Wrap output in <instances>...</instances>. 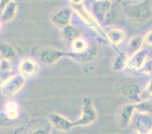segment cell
<instances>
[{
	"mask_svg": "<svg viewBox=\"0 0 152 134\" xmlns=\"http://www.w3.org/2000/svg\"><path fill=\"white\" fill-rule=\"evenodd\" d=\"M136 112V111H135ZM133 124L137 133L149 134L152 130V115L136 112L133 117Z\"/></svg>",
	"mask_w": 152,
	"mask_h": 134,
	"instance_id": "6",
	"label": "cell"
},
{
	"mask_svg": "<svg viewBox=\"0 0 152 134\" xmlns=\"http://www.w3.org/2000/svg\"><path fill=\"white\" fill-rule=\"evenodd\" d=\"M107 40L114 46H117L122 43L126 38L124 30L119 28H113L106 32Z\"/></svg>",
	"mask_w": 152,
	"mask_h": 134,
	"instance_id": "14",
	"label": "cell"
},
{
	"mask_svg": "<svg viewBox=\"0 0 152 134\" xmlns=\"http://www.w3.org/2000/svg\"><path fill=\"white\" fill-rule=\"evenodd\" d=\"M96 55H97V51L95 50V49H89V50L87 49L86 52L79 54L74 53V52L67 54V56H70L75 60L83 62H89V61L92 60L96 57Z\"/></svg>",
	"mask_w": 152,
	"mask_h": 134,
	"instance_id": "18",
	"label": "cell"
},
{
	"mask_svg": "<svg viewBox=\"0 0 152 134\" xmlns=\"http://www.w3.org/2000/svg\"><path fill=\"white\" fill-rule=\"evenodd\" d=\"M72 12H72L71 9H68V8L62 9L58 11L52 16V23L55 26H57L60 28H64L66 26L70 24L72 18Z\"/></svg>",
	"mask_w": 152,
	"mask_h": 134,
	"instance_id": "12",
	"label": "cell"
},
{
	"mask_svg": "<svg viewBox=\"0 0 152 134\" xmlns=\"http://www.w3.org/2000/svg\"><path fill=\"white\" fill-rule=\"evenodd\" d=\"M143 44V38L139 37V36L132 37L127 44L126 54L127 57L129 58L130 56H133L134 54L139 52V50H141L142 49Z\"/></svg>",
	"mask_w": 152,
	"mask_h": 134,
	"instance_id": "16",
	"label": "cell"
},
{
	"mask_svg": "<svg viewBox=\"0 0 152 134\" xmlns=\"http://www.w3.org/2000/svg\"><path fill=\"white\" fill-rule=\"evenodd\" d=\"M0 71H1V83L6 81L12 76V67L11 64V61L6 60V59H1L0 63Z\"/></svg>",
	"mask_w": 152,
	"mask_h": 134,
	"instance_id": "21",
	"label": "cell"
},
{
	"mask_svg": "<svg viewBox=\"0 0 152 134\" xmlns=\"http://www.w3.org/2000/svg\"><path fill=\"white\" fill-rule=\"evenodd\" d=\"M128 59L126 55L124 53L119 54L113 64V69L116 71H121L128 66Z\"/></svg>",
	"mask_w": 152,
	"mask_h": 134,
	"instance_id": "24",
	"label": "cell"
},
{
	"mask_svg": "<svg viewBox=\"0 0 152 134\" xmlns=\"http://www.w3.org/2000/svg\"><path fill=\"white\" fill-rule=\"evenodd\" d=\"M0 54H1V59L11 61L16 57L15 48L10 44L5 42H3L0 45Z\"/></svg>",
	"mask_w": 152,
	"mask_h": 134,
	"instance_id": "19",
	"label": "cell"
},
{
	"mask_svg": "<svg viewBox=\"0 0 152 134\" xmlns=\"http://www.w3.org/2000/svg\"><path fill=\"white\" fill-rule=\"evenodd\" d=\"M136 112L152 115V99H145L134 103Z\"/></svg>",
	"mask_w": 152,
	"mask_h": 134,
	"instance_id": "20",
	"label": "cell"
},
{
	"mask_svg": "<svg viewBox=\"0 0 152 134\" xmlns=\"http://www.w3.org/2000/svg\"><path fill=\"white\" fill-rule=\"evenodd\" d=\"M72 9L76 12L79 17L82 19L83 21L89 26L91 29L97 33L99 36L103 37L107 40V37H106V32H104L102 26L100 25L99 21L94 16V15L86 9L83 4L79 5H72Z\"/></svg>",
	"mask_w": 152,
	"mask_h": 134,
	"instance_id": "1",
	"label": "cell"
},
{
	"mask_svg": "<svg viewBox=\"0 0 152 134\" xmlns=\"http://www.w3.org/2000/svg\"><path fill=\"white\" fill-rule=\"evenodd\" d=\"M121 92L123 96L130 102L136 103L140 101L141 90L137 84L130 82L126 83L121 86Z\"/></svg>",
	"mask_w": 152,
	"mask_h": 134,
	"instance_id": "8",
	"label": "cell"
},
{
	"mask_svg": "<svg viewBox=\"0 0 152 134\" xmlns=\"http://www.w3.org/2000/svg\"><path fill=\"white\" fill-rule=\"evenodd\" d=\"M98 114L93 102L89 97H85L83 100L82 114L75 122L76 126H89L97 120Z\"/></svg>",
	"mask_w": 152,
	"mask_h": 134,
	"instance_id": "2",
	"label": "cell"
},
{
	"mask_svg": "<svg viewBox=\"0 0 152 134\" xmlns=\"http://www.w3.org/2000/svg\"><path fill=\"white\" fill-rule=\"evenodd\" d=\"M18 69L19 74L27 79L33 77L38 72L39 65L34 59L27 58L21 60L19 64Z\"/></svg>",
	"mask_w": 152,
	"mask_h": 134,
	"instance_id": "10",
	"label": "cell"
},
{
	"mask_svg": "<svg viewBox=\"0 0 152 134\" xmlns=\"http://www.w3.org/2000/svg\"><path fill=\"white\" fill-rule=\"evenodd\" d=\"M72 52L74 53H82L88 49L86 41L82 37H77L74 40L70 42Z\"/></svg>",
	"mask_w": 152,
	"mask_h": 134,
	"instance_id": "22",
	"label": "cell"
},
{
	"mask_svg": "<svg viewBox=\"0 0 152 134\" xmlns=\"http://www.w3.org/2000/svg\"><path fill=\"white\" fill-rule=\"evenodd\" d=\"M14 0H0V8H1V11L9 3L12 2Z\"/></svg>",
	"mask_w": 152,
	"mask_h": 134,
	"instance_id": "27",
	"label": "cell"
},
{
	"mask_svg": "<svg viewBox=\"0 0 152 134\" xmlns=\"http://www.w3.org/2000/svg\"><path fill=\"white\" fill-rule=\"evenodd\" d=\"M25 83V77H23L20 74H16L12 76L6 81L1 83V89L5 96H13L23 89Z\"/></svg>",
	"mask_w": 152,
	"mask_h": 134,
	"instance_id": "4",
	"label": "cell"
},
{
	"mask_svg": "<svg viewBox=\"0 0 152 134\" xmlns=\"http://www.w3.org/2000/svg\"><path fill=\"white\" fill-rule=\"evenodd\" d=\"M143 42L144 44H145L148 46L152 47V30H149L148 32L144 36Z\"/></svg>",
	"mask_w": 152,
	"mask_h": 134,
	"instance_id": "25",
	"label": "cell"
},
{
	"mask_svg": "<svg viewBox=\"0 0 152 134\" xmlns=\"http://www.w3.org/2000/svg\"><path fill=\"white\" fill-rule=\"evenodd\" d=\"M149 134H152V130H151V132L149 133Z\"/></svg>",
	"mask_w": 152,
	"mask_h": 134,
	"instance_id": "30",
	"label": "cell"
},
{
	"mask_svg": "<svg viewBox=\"0 0 152 134\" xmlns=\"http://www.w3.org/2000/svg\"><path fill=\"white\" fill-rule=\"evenodd\" d=\"M145 92L147 94L148 96H150L151 97L152 96V80H150V81L148 82L147 85L145 86Z\"/></svg>",
	"mask_w": 152,
	"mask_h": 134,
	"instance_id": "26",
	"label": "cell"
},
{
	"mask_svg": "<svg viewBox=\"0 0 152 134\" xmlns=\"http://www.w3.org/2000/svg\"><path fill=\"white\" fill-rule=\"evenodd\" d=\"M49 118L54 127L62 132H69L76 126L75 122L70 121L67 117L58 113H52L49 116Z\"/></svg>",
	"mask_w": 152,
	"mask_h": 134,
	"instance_id": "7",
	"label": "cell"
},
{
	"mask_svg": "<svg viewBox=\"0 0 152 134\" xmlns=\"http://www.w3.org/2000/svg\"><path fill=\"white\" fill-rule=\"evenodd\" d=\"M70 4L72 5H79L83 4L84 0H68Z\"/></svg>",
	"mask_w": 152,
	"mask_h": 134,
	"instance_id": "28",
	"label": "cell"
},
{
	"mask_svg": "<svg viewBox=\"0 0 152 134\" xmlns=\"http://www.w3.org/2000/svg\"><path fill=\"white\" fill-rule=\"evenodd\" d=\"M128 15L137 21H146L152 16V7L148 2H143L129 9Z\"/></svg>",
	"mask_w": 152,
	"mask_h": 134,
	"instance_id": "5",
	"label": "cell"
},
{
	"mask_svg": "<svg viewBox=\"0 0 152 134\" xmlns=\"http://www.w3.org/2000/svg\"><path fill=\"white\" fill-rule=\"evenodd\" d=\"M65 56H67V54L60 49L48 48L42 51L40 54V60L45 64H52Z\"/></svg>",
	"mask_w": 152,
	"mask_h": 134,
	"instance_id": "9",
	"label": "cell"
},
{
	"mask_svg": "<svg viewBox=\"0 0 152 134\" xmlns=\"http://www.w3.org/2000/svg\"><path fill=\"white\" fill-rule=\"evenodd\" d=\"M62 34L66 40L70 42L78 37V30L72 24H69L62 28Z\"/></svg>",
	"mask_w": 152,
	"mask_h": 134,
	"instance_id": "23",
	"label": "cell"
},
{
	"mask_svg": "<svg viewBox=\"0 0 152 134\" xmlns=\"http://www.w3.org/2000/svg\"><path fill=\"white\" fill-rule=\"evenodd\" d=\"M135 134H140V133H135Z\"/></svg>",
	"mask_w": 152,
	"mask_h": 134,
	"instance_id": "31",
	"label": "cell"
},
{
	"mask_svg": "<svg viewBox=\"0 0 152 134\" xmlns=\"http://www.w3.org/2000/svg\"><path fill=\"white\" fill-rule=\"evenodd\" d=\"M135 109L134 104L126 105L123 108L119 116V123L122 128L127 127L133 119Z\"/></svg>",
	"mask_w": 152,
	"mask_h": 134,
	"instance_id": "13",
	"label": "cell"
},
{
	"mask_svg": "<svg viewBox=\"0 0 152 134\" xmlns=\"http://www.w3.org/2000/svg\"><path fill=\"white\" fill-rule=\"evenodd\" d=\"M20 114L19 106L17 102L14 101L7 102L4 107V114L9 120H15Z\"/></svg>",
	"mask_w": 152,
	"mask_h": 134,
	"instance_id": "17",
	"label": "cell"
},
{
	"mask_svg": "<svg viewBox=\"0 0 152 134\" xmlns=\"http://www.w3.org/2000/svg\"><path fill=\"white\" fill-rule=\"evenodd\" d=\"M148 58V54L147 51L142 49L128 59L127 67L134 69V70L144 68V67L147 64Z\"/></svg>",
	"mask_w": 152,
	"mask_h": 134,
	"instance_id": "11",
	"label": "cell"
},
{
	"mask_svg": "<svg viewBox=\"0 0 152 134\" xmlns=\"http://www.w3.org/2000/svg\"><path fill=\"white\" fill-rule=\"evenodd\" d=\"M18 5L15 0L9 3L2 10L1 21L3 23H8L13 20L17 15Z\"/></svg>",
	"mask_w": 152,
	"mask_h": 134,
	"instance_id": "15",
	"label": "cell"
},
{
	"mask_svg": "<svg viewBox=\"0 0 152 134\" xmlns=\"http://www.w3.org/2000/svg\"><path fill=\"white\" fill-rule=\"evenodd\" d=\"M32 134H49L48 131L44 129H38L32 133Z\"/></svg>",
	"mask_w": 152,
	"mask_h": 134,
	"instance_id": "29",
	"label": "cell"
},
{
	"mask_svg": "<svg viewBox=\"0 0 152 134\" xmlns=\"http://www.w3.org/2000/svg\"><path fill=\"white\" fill-rule=\"evenodd\" d=\"M92 14L99 22L110 21L114 12L110 0H95L92 7Z\"/></svg>",
	"mask_w": 152,
	"mask_h": 134,
	"instance_id": "3",
	"label": "cell"
}]
</instances>
